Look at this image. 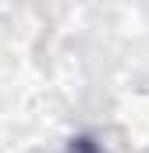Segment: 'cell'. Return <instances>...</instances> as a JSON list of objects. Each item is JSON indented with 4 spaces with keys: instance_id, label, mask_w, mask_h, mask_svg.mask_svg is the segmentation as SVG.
I'll return each instance as SVG.
<instances>
[{
    "instance_id": "6da1fadb",
    "label": "cell",
    "mask_w": 149,
    "mask_h": 153,
    "mask_svg": "<svg viewBox=\"0 0 149 153\" xmlns=\"http://www.w3.org/2000/svg\"><path fill=\"white\" fill-rule=\"evenodd\" d=\"M64 153H103V150L96 146V139H92V135H74L71 143L64 146Z\"/></svg>"
}]
</instances>
